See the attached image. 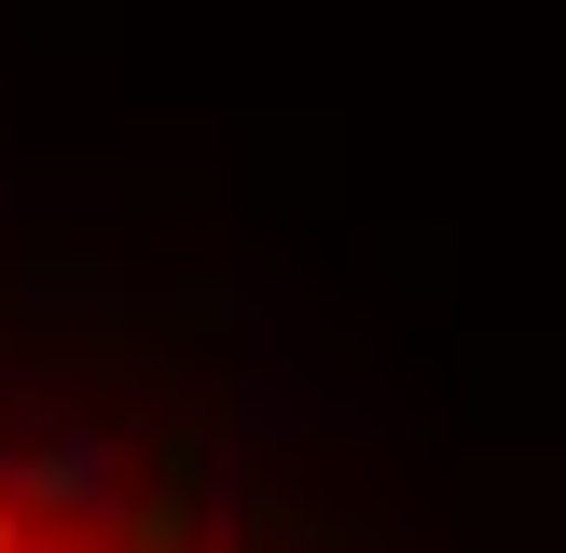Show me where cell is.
<instances>
[{
	"instance_id": "1",
	"label": "cell",
	"mask_w": 566,
	"mask_h": 553,
	"mask_svg": "<svg viewBox=\"0 0 566 553\" xmlns=\"http://www.w3.org/2000/svg\"><path fill=\"white\" fill-rule=\"evenodd\" d=\"M0 553H346L166 319L0 304Z\"/></svg>"
}]
</instances>
